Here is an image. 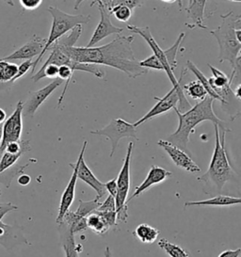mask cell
Instances as JSON below:
<instances>
[{
  "mask_svg": "<svg viewBox=\"0 0 241 257\" xmlns=\"http://www.w3.org/2000/svg\"><path fill=\"white\" fill-rule=\"evenodd\" d=\"M110 255H111L110 249H109V247H108V246H106L105 249V257H110Z\"/></svg>",
  "mask_w": 241,
  "mask_h": 257,
  "instance_id": "45",
  "label": "cell"
},
{
  "mask_svg": "<svg viewBox=\"0 0 241 257\" xmlns=\"http://www.w3.org/2000/svg\"><path fill=\"white\" fill-rule=\"evenodd\" d=\"M157 144L162 149H164V151L168 154L170 159H172L173 163L178 168H181L191 174L201 172L200 167L191 159L187 152L183 151L177 146L167 142L165 140H159Z\"/></svg>",
  "mask_w": 241,
  "mask_h": 257,
  "instance_id": "15",
  "label": "cell"
},
{
  "mask_svg": "<svg viewBox=\"0 0 241 257\" xmlns=\"http://www.w3.org/2000/svg\"><path fill=\"white\" fill-rule=\"evenodd\" d=\"M90 134L107 138V140L111 144V151L109 155L110 158H112L113 155L115 154L119 142L122 139L132 138L139 141V138L137 136V128L133 125V123H130L120 118L111 120L109 121V123L104 126L103 128L90 131Z\"/></svg>",
  "mask_w": 241,
  "mask_h": 257,
  "instance_id": "7",
  "label": "cell"
},
{
  "mask_svg": "<svg viewBox=\"0 0 241 257\" xmlns=\"http://www.w3.org/2000/svg\"><path fill=\"white\" fill-rule=\"evenodd\" d=\"M134 148V143L128 144L127 156L124 161V165L120 169L118 177L116 178L117 183V193L115 196L116 204V216L118 222H127L128 219V196L130 189V164L131 157Z\"/></svg>",
  "mask_w": 241,
  "mask_h": 257,
  "instance_id": "6",
  "label": "cell"
},
{
  "mask_svg": "<svg viewBox=\"0 0 241 257\" xmlns=\"http://www.w3.org/2000/svg\"><path fill=\"white\" fill-rule=\"evenodd\" d=\"M48 50H50V55L47 58V60L45 61L44 65L42 67H45L46 65L49 64H54L57 66H61V65H66L69 66L70 68L73 69L74 71H81V72H87L92 74L93 76H96L98 78H105V72L99 67V65L96 64H89V63H81V62H77V61H73L72 59H70L65 54L63 53L61 50L57 47L50 46L48 48Z\"/></svg>",
  "mask_w": 241,
  "mask_h": 257,
  "instance_id": "9",
  "label": "cell"
},
{
  "mask_svg": "<svg viewBox=\"0 0 241 257\" xmlns=\"http://www.w3.org/2000/svg\"><path fill=\"white\" fill-rule=\"evenodd\" d=\"M108 13L110 15H113L118 21L123 22V23H126L129 21L133 15V11L131 9L128 8V6H124V5H117V6L110 9L108 11Z\"/></svg>",
  "mask_w": 241,
  "mask_h": 257,
  "instance_id": "32",
  "label": "cell"
},
{
  "mask_svg": "<svg viewBox=\"0 0 241 257\" xmlns=\"http://www.w3.org/2000/svg\"><path fill=\"white\" fill-rule=\"evenodd\" d=\"M240 253V248L236 249H226L223 250L218 257H239Z\"/></svg>",
  "mask_w": 241,
  "mask_h": 257,
  "instance_id": "39",
  "label": "cell"
},
{
  "mask_svg": "<svg viewBox=\"0 0 241 257\" xmlns=\"http://www.w3.org/2000/svg\"><path fill=\"white\" fill-rule=\"evenodd\" d=\"M228 1H232V2H237V3H239L241 0H228Z\"/></svg>",
  "mask_w": 241,
  "mask_h": 257,
  "instance_id": "48",
  "label": "cell"
},
{
  "mask_svg": "<svg viewBox=\"0 0 241 257\" xmlns=\"http://www.w3.org/2000/svg\"><path fill=\"white\" fill-rule=\"evenodd\" d=\"M46 39L42 38L37 35H33V37L30 41L25 44L24 46L15 50L14 53L9 55L7 57L3 58L4 61H15V60H32L34 57L39 56L44 50Z\"/></svg>",
  "mask_w": 241,
  "mask_h": 257,
  "instance_id": "16",
  "label": "cell"
},
{
  "mask_svg": "<svg viewBox=\"0 0 241 257\" xmlns=\"http://www.w3.org/2000/svg\"><path fill=\"white\" fill-rule=\"evenodd\" d=\"M2 137H3V123H0V145L2 142Z\"/></svg>",
  "mask_w": 241,
  "mask_h": 257,
  "instance_id": "47",
  "label": "cell"
},
{
  "mask_svg": "<svg viewBox=\"0 0 241 257\" xmlns=\"http://www.w3.org/2000/svg\"><path fill=\"white\" fill-rule=\"evenodd\" d=\"M214 99L208 95L200 101L195 106H191L186 112H180L177 107L174 108L178 116V127L175 132L167 138V142L177 146L183 151L188 153V144L189 142L190 134L195 132V128L205 121H212L214 124L218 125L219 131L231 132V129L227 126L225 121L220 120L214 112L213 103Z\"/></svg>",
  "mask_w": 241,
  "mask_h": 257,
  "instance_id": "2",
  "label": "cell"
},
{
  "mask_svg": "<svg viewBox=\"0 0 241 257\" xmlns=\"http://www.w3.org/2000/svg\"><path fill=\"white\" fill-rule=\"evenodd\" d=\"M134 36H120L114 39L108 44L93 47H60L56 44L52 46L59 48L73 61L104 65L117 69L130 78H137L148 73L149 70L143 68L137 61L132 49Z\"/></svg>",
  "mask_w": 241,
  "mask_h": 257,
  "instance_id": "1",
  "label": "cell"
},
{
  "mask_svg": "<svg viewBox=\"0 0 241 257\" xmlns=\"http://www.w3.org/2000/svg\"><path fill=\"white\" fill-rule=\"evenodd\" d=\"M23 106L24 103L19 101L16 105L14 113L3 122V137L0 150L4 151L9 143L18 142L21 140L23 132Z\"/></svg>",
  "mask_w": 241,
  "mask_h": 257,
  "instance_id": "11",
  "label": "cell"
},
{
  "mask_svg": "<svg viewBox=\"0 0 241 257\" xmlns=\"http://www.w3.org/2000/svg\"><path fill=\"white\" fill-rule=\"evenodd\" d=\"M219 17L221 24L209 33L218 42V62L228 61L233 69L237 57L241 55V43L235 37V28L241 27V16L229 12L226 15H220Z\"/></svg>",
  "mask_w": 241,
  "mask_h": 257,
  "instance_id": "4",
  "label": "cell"
},
{
  "mask_svg": "<svg viewBox=\"0 0 241 257\" xmlns=\"http://www.w3.org/2000/svg\"><path fill=\"white\" fill-rule=\"evenodd\" d=\"M58 231L60 234V244L64 250L65 257H79V249L82 247L80 245H76L75 234L72 233L71 227L64 222H60Z\"/></svg>",
  "mask_w": 241,
  "mask_h": 257,
  "instance_id": "20",
  "label": "cell"
},
{
  "mask_svg": "<svg viewBox=\"0 0 241 257\" xmlns=\"http://www.w3.org/2000/svg\"><path fill=\"white\" fill-rule=\"evenodd\" d=\"M17 181H18V184L21 186H28L31 182V177L29 174H20Z\"/></svg>",
  "mask_w": 241,
  "mask_h": 257,
  "instance_id": "40",
  "label": "cell"
},
{
  "mask_svg": "<svg viewBox=\"0 0 241 257\" xmlns=\"http://www.w3.org/2000/svg\"><path fill=\"white\" fill-rule=\"evenodd\" d=\"M241 84H237V86H236V88H234L233 90V95H234V97L235 99L237 100V101H240L241 100Z\"/></svg>",
  "mask_w": 241,
  "mask_h": 257,
  "instance_id": "41",
  "label": "cell"
},
{
  "mask_svg": "<svg viewBox=\"0 0 241 257\" xmlns=\"http://www.w3.org/2000/svg\"><path fill=\"white\" fill-rule=\"evenodd\" d=\"M191 2V0H188V3H190Z\"/></svg>",
  "mask_w": 241,
  "mask_h": 257,
  "instance_id": "50",
  "label": "cell"
},
{
  "mask_svg": "<svg viewBox=\"0 0 241 257\" xmlns=\"http://www.w3.org/2000/svg\"><path fill=\"white\" fill-rule=\"evenodd\" d=\"M161 1H163L165 3H170V4L171 3H174V2H177L179 9L182 10V8H183V0H161Z\"/></svg>",
  "mask_w": 241,
  "mask_h": 257,
  "instance_id": "43",
  "label": "cell"
},
{
  "mask_svg": "<svg viewBox=\"0 0 241 257\" xmlns=\"http://www.w3.org/2000/svg\"><path fill=\"white\" fill-rule=\"evenodd\" d=\"M160 231L147 223H142L133 231V235L144 244H152L158 239Z\"/></svg>",
  "mask_w": 241,
  "mask_h": 257,
  "instance_id": "24",
  "label": "cell"
},
{
  "mask_svg": "<svg viewBox=\"0 0 241 257\" xmlns=\"http://www.w3.org/2000/svg\"><path fill=\"white\" fill-rule=\"evenodd\" d=\"M7 119V114L6 111L2 108H0V123H3Z\"/></svg>",
  "mask_w": 241,
  "mask_h": 257,
  "instance_id": "42",
  "label": "cell"
},
{
  "mask_svg": "<svg viewBox=\"0 0 241 257\" xmlns=\"http://www.w3.org/2000/svg\"><path fill=\"white\" fill-rule=\"evenodd\" d=\"M0 245L7 249H11L16 245H30V243L26 238L20 227L8 225L0 221Z\"/></svg>",
  "mask_w": 241,
  "mask_h": 257,
  "instance_id": "18",
  "label": "cell"
},
{
  "mask_svg": "<svg viewBox=\"0 0 241 257\" xmlns=\"http://www.w3.org/2000/svg\"><path fill=\"white\" fill-rule=\"evenodd\" d=\"M32 64H33V61L32 60H28V61H25L23 63H21L19 66H18V72H17V75L15 76V78L13 80H11L8 84H14L16 80H18L19 78H21L23 76H25L27 74V72L30 70V68H32Z\"/></svg>",
  "mask_w": 241,
  "mask_h": 257,
  "instance_id": "34",
  "label": "cell"
},
{
  "mask_svg": "<svg viewBox=\"0 0 241 257\" xmlns=\"http://www.w3.org/2000/svg\"><path fill=\"white\" fill-rule=\"evenodd\" d=\"M3 153H4V151L0 150V160H1V158H2V156H3Z\"/></svg>",
  "mask_w": 241,
  "mask_h": 257,
  "instance_id": "49",
  "label": "cell"
},
{
  "mask_svg": "<svg viewBox=\"0 0 241 257\" xmlns=\"http://www.w3.org/2000/svg\"><path fill=\"white\" fill-rule=\"evenodd\" d=\"M185 33L182 32L179 34L178 38L176 39L175 43L173 44V46H171L170 48L165 49L164 50V54H165L166 59H167V62L170 66V68L172 69V71L174 72L175 69L177 68V60H176V57H177V54L179 51V47H180L181 44L183 42V40L185 39Z\"/></svg>",
  "mask_w": 241,
  "mask_h": 257,
  "instance_id": "29",
  "label": "cell"
},
{
  "mask_svg": "<svg viewBox=\"0 0 241 257\" xmlns=\"http://www.w3.org/2000/svg\"><path fill=\"white\" fill-rule=\"evenodd\" d=\"M95 4L97 5L98 11L100 13V21L86 47H93L109 35H120L124 31V28L116 27L111 23L110 14L108 13L102 1L93 0L90 4V7H93Z\"/></svg>",
  "mask_w": 241,
  "mask_h": 257,
  "instance_id": "10",
  "label": "cell"
},
{
  "mask_svg": "<svg viewBox=\"0 0 241 257\" xmlns=\"http://www.w3.org/2000/svg\"><path fill=\"white\" fill-rule=\"evenodd\" d=\"M127 29H128V31H131V32H133L135 34H138L140 36H142L146 41V43L148 44V46H150L154 55L158 58V61H160V63L162 64L163 69H164V72H165L166 75L168 76V78L170 79L173 87L176 88V89L181 88L182 85H181L180 81L182 80L183 76H184V74L186 73V70H183V73L181 75L180 79L178 80L174 76V72H173L172 69L170 68V66H169V64L167 62L164 50L160 46H158L157 41L153 37V35L151 33L150 28L149 27L139 28V27H136V26H133V25H128Z\"/></svg>",
  "mask_w": 241,
  "mask_h": 257,
  "instance_id": "8",
  "label": "cell"
},
{
  "mask_svg": "<svg viewBox=\"0 0 241 257\" xmlns=\"http://www.w3.org/2000/svg\"><path fill=\"white\" fill-rule=\"evenodd\" d=\"M241 198L237 197L225 196V195H218L207 200L202 201H190L185 204V207L188 206H213V207H225V206H233L236 204H240Z\"/></svg>",
  "mask_w": 241,
  "mask_h": 257,
  "instance_id": "23",
  "label": "cell"
},
{
  "mask_svg": "<svg viewBox=\"0 0 241 257\" xmlns=\"http://www.w3.org/2000/svg\"><path fill=\"white\" fill-rule=\"evenodd\" d=\"M63 82L64 81H62L60 78H56L51 83L48 84L44 88L36 91L30 92L29 98L26 103H24L23 113L26 116L32 118L39 109V107L45 103V101H46L53 92L56 91Z\"/></svg>",
  "mask_w": 241,
  "mask_h": 257,
  "instance_id": "14",
  "label": "cell"
},
{
  "mask_svg": "<svg viewBox=\"0 0 241 257\" xmlns=\"http://www.w3.org/2000/svg\"><path fill=\"white\" fill-rule=\"evenodd\" d=\"M105 190L106 192H108V195L111 196H116L117 193V183H116V179H112L110 181L106 182L105 184Z\"/></svg>",
  "mask_w": 241,
  "mask_h": 257,
  "instance_id": "38",
  "label": "cell"
},
{
  "mask_svg": "<svg viewBox=\"0 0 241 257\" xmlns=\"http://www.w3.org/2000/svg\"><path fill=\"white\" fill-rule=\"evenodd\" d=\"M178 91L184 92L182 87L179 89H176V88L173 87L172 90L169 91L166 95H164L162 98H158L156 96L155 100L158 101L157 104L153 106L150 110L145 114L143 117H142L140 120H138L136 122H134L133 125L137 128L141 124H143V123L149 121V120H152L153 118L159 116L161 114L169 112L171 109H174L175 107H177V105L179 103Z\"/></svg>",
  "mask_w": 241,
  "mask_h": 257,
  "instance_id": "13",
  "label": "cell"
},
{
  "mask_svg": "<svg viewBox=\"0 0 241 257\" xmlns=\"http://www.w3.org/2000/svg\"><path fill=\"white\" fill-rule=\"evenodd\" d=\"M100 204H101V202L98 201L96 199H94L92 201H88V202L80 200L79 205H78L76 211H68L64 215L61 222H64V223H66L69 226L71 227L72 225H74L75 222H77L78 220L87 218L90 213L97 210Z\"/></svg>",
  "mask_w": 241,
  "mask_h": 257,
  "instance_id": "21",
  "label": "cell"
},
{
  "mask_svg": "<svg viewBox=\"0 0 241 257\" xmlns=\"http://www.w3.org/2000/svg\"><path fill=\"white\" fill-rule=\"evenodd\" d=\"M172 175H173L172 172L167 171L164 168L155 166V165L151 167L150 171L147 174L145 180L140 186L136 187L134 193L132 194V196L128 199V204L137 197L141 196L143 192H145L147 189H150L151 187L161 184L162 182L165 181L166 179L170 178Z\"/></svg>",
  "mask_w": 241,
  "mask_h": 257,
  "instance_id": "17",
  "label": "cell"
},
{
  "mask_svg": "<svg viewBox=\"0 0 241 257\" xmlns=\"http://www.w3.org/2000/svg\"><path fill=\"white\" fill-rule=\"evenodd\" d=\"M87 145H88V142L85 141L83 144L81 152L78 156V159L75 162L76 175H77V179H80L81 181L86 183L91 189H94V191L96 192L95 199L100 201V199H102L103 197L105 196V193H106L105 184L98 179L85 162L84 155H85V151L87 149Z\"/></svg>",
  "mask_w": 241,
  "mask_h": 257,
  "instance_id": "12",
  "label": "cell"
},
{
  "mask_svg": "<svg viewBox=\"0 0 241 257\" xmlns=\"http://www.w3.org/2000/svg\"><path fill=\"white\" fill-rule=\"evenodd\" d=\"M158 247L163 249L170 257H189L188 251L183 249L177 244H173L167 240L166 238H161L158 243Z\"/></svg>",
  "mask_w": 241,
  "mask_h": 257,
  "instance_id": "30",
  "label": "cell"
},
{
  "mask_svg": "<svg viewBox=\"0 0 241 257\" xmlns=\"http://www.w3.org/2000/svg\"><path fill=\"white\" fill-rule=\"evenodd\" d=\"M104 3L105 8L107 11L110 9L117 6V5H124L128 6V8L131 9L132 11L136 8L142 7L145 0H100Z\"/></svg>",
  "mask_w": 241,
  "mask_h": 257,
  "instance_id": "31",
  "label": "cell"
},
{
  "mask_svg": "<svg viewBox=\"0 0 241 257\" xmlns=\"http://www.w3.org/2000/svg\"><path fill=\"white\" fill-rule=\"evenodd\" d=\"M19 1L22 8L26 11H34L39 8L43 3V0H19Z\"/></svg>",
  "mask_w": 241,
  "mask_h": 257,
  "instance_id": "36",
  "label": "cell"
},
{
  "mask_svg": "<svg viewBox=\"0 0 241 257\" xmlns=\"http://www.w3.org/2000/svg\"><path fill=\"white\" fill-rule=\"evenodd\" d=\"M18 206L12 203H0V221L7 215L8 213L18 210Z\"/></svg>",
  "mask_w": 241,
  "mask_h": 257,
  "instance_id": "37",
  "label": "cell"
},
{
  "mask_svg": "<svg viewBox=\"0 0 241 257\" xmlns=\"http://www.w3.org/2000/svg\"><path fill=\"white\" fill-rule=\"evenodd\" d=\"M18 72V65L10 61L0 60V84L9 83Z\"/></svg>",
  "mask_w": 241,
  "mask_h": 257,
  "instance_id": "28",
  "label": "cell"
},
{
  "mask_svg": "<svg viewBox=\"0 0 241 257\" xmlns=\"http://www.w3.org/2000/svg\"><path fill=\"white\" fill-rule=\"evenodd\" d=\"M140 65L147 70L153 69V70H158V71H164L162 64L154 54L151 55L150 57H148L147 59L140 61Z\"/></svg>",
  "mask_w": 241,
  "mask_h": 257,
  "instance_id": "33",
  "label": "cell"
},
{
  "mask_svg": "<svg viewBox=\"0 0 241 257\" xmlns=\"http://www.w3.org/2000/svg\"><path fill=\"white\" fill-rule=\"evenodd\" d=\"M4 3H6L9 6H12L14 7L15 6V3H14V0H2Z\"/></svg>",
  "mask_w": 241,
  "mask_h": 257,
  "instance_id": "46",
  "label": "cell"
},
{
  "mask_svg": "<svg viewBox=\"0 0 241 257\" xmlns=\"http://www.w3.org/2000/svg\"><path fill=\"white\" fill-rule=\"evenodd\" d=\"M110 257H113V256H112V254H111V255H110Z\"/></svg>",
  "mask_w": 241,
  "mask_h": 257,
  "instance_id": "51",
  "label": "cell"
},
{
  "mask_svg": "<svg viewBox=\"0 0 241 257\" xmlns=\"http://www.w3.org/2000/svg\"><path fill=\"white\" fill-rule=\"evenodd\" d=\"M97 211L101 212H116V204H115V198L108 195L106 197L105 202L101 203L98 207Z\"/></svg>",
  "mask_w": 241,
  "mask_h": 257,
  "instance_id": "35",
  "label": "cell"
},
{
  "mask_svg": "<svg viewBox=\"0 0 241 257\" xmlns=\"http://www.w3.org/2000/svg\"><path fill=\"white\" fill-rule=\"evenodd\" d=\"M47 11L52 16V27H51L49 36L46 39V44L44 47V50L38 56L35 61H33L32 71H31L32 74H34L35 69L42 61L45 54L48 51V48L52 46L57 40L67 34L68 31H72L77 25H86L89 23L90 20V16H83V15H76V16L68 15L63 11L56 7H49Z\"/></svg>",
  "mask_w": 241,
  "mask_h": 257,
  "instance_id": "5",
  "label": "cell"
},
{
  "mask_svg": "<svg viewBox=\"0 0 241 257\" xmlns=\"http://www.w3.org/2000/svg\"><path fill=\"white\" fill-rule=\"evenodd\" d=\"M85 0H75V5H74V10L75 11H78L80 8V5L82 4Z\"/></svg>",
  "mask_w": 241,
  "mask_h": 257,
  "instance_id": "44",
  "label": "cell"
},
{
  "mask_svg": "<svg viewBox=\"0 0 241 257\" xmlns=\"http://www.w3.org/2000/svg\"><path fill=\"white\" fill-rule=\"evenodd\" d=\"M183 91L185 95L187 94L190 98L195 101H202L203 99L207 96L206 91L204 90L203 85L200 83V81H191L188 84L182 86Z\"/></svg>",
  "mask_w": 241,
  "mask_h": 257,
  "instance_id": "27",
  "label": "cell"
},
{
  "mask_svg": "<svg viewBox=\"0 0 241 257\" xmlns=\"http://www.w3.org/2000/svg\"><path fill=\"white\" fill-rule=\"evenodd\" d=\"M215 128V148L208 170L205 174L197 177V181L205 184V193L210 194L214 191L220 192L227 182L237 176V174L230 164L225 146V132L219 131L218 125Z\"/></svg>",
  "mask_w": 241,
  "mask_h": 257,
  "instance_id": "3",
  "label": "cell"
},
{
  "mask_svg": "<svg viewBox=\"0 0 241 257\" xmlns=\"http://www.w3.org/2000/svg\"><path fill=\"white\" fill-rule=\"evenodd\" d=\"M69 166L73 168V174L70 178V181L68 183L67 187L64 189L61 198H60V207H59V212L58 216L56 219V222L60 224L62 221L64 215L69 211L71 205L74 203L75 196V186L77 182V175H76V164L75 163H70Z\"/></svg>",
  "mask_w": 241,
  "mask_h": 257,
  "instance_id": "19",
  "label": "cell"
},
{
  "mask_svg": "<svg viewBox=\"0 0 241 257\" xmlns=\"http://www.w3.org/2000/svg\"><path fill=\"white\" fill-rule=\"evenodd\" d=\"M207 0H191L188 3L187 8L188 17L192 20L193 25L189 26L188 28L198 27L202 30H207V27L204 25V12L206 6Z\"/></svg>",
  "mask_w": 241,
  "mask_h": 257,
  "instance_id": "22",
  "label": "cell"
},
{
  "mask_svg": "<svg viewBox=\"0 0 241 257\" xmlns=\"http://www.w3.org/2000/svg\"><path fill=\"white\" fill-rule=\"evenodd\" d=\"M87 225H88V229H90L94 234L97 235H104L110 230V228L105 222L104 218L96 210L90 213V215L87 217Z\"/></svg>",
  "mask_w": 241,
  "mask_h": 257,
  "instance_id": "25",
  "label": "cell"
},
{
  "mask_svg": "<svg viewBox=\"0 0 241 257\" xmlns=\"http://www.w3.org/2000/svg\"><path fill=\"white\" fill-rule=\"evenodd\" d=\"M187 67L190 72L193 73V75L198 78V81H200V83L202 84L204 88V90L206 91L207 95L214 99V100H218L220 103H222V100L217 94V92L214 91V89L212 88L210 82L208 80V78L203 75V73L200 71V69L196 66L195 64L191 61H187Z\"/></svg>",
  "mask_w": 241,
  "mask_h": 257,
  "instance_id": "26",
  "label": "cell"
}]
</instances>
